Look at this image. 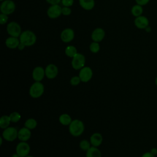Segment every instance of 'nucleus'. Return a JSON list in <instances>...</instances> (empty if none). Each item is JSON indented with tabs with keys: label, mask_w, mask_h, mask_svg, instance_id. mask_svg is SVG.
<instances>
[{
	"label": "nucleus",
	"mask_w": 157,
	"mask_h": 157,
	"mask_svg": "<svg viewBox=\"0 0 157 157\" xmlns=\"http://www.w3.org/2000/svg\"><path fill=\"white\" fill-rule=\"evenodd\" d=\"M20 41L26 47H30L35 44L37 37L34 32L30 30H25L20 36Z\"/></svg>",
	"instance_id": "1"
},
{
	"label": "nucleus",
	"mask_w": 157,
	"mask_h": 157,
	"mask_svg": "<svg viewBox=\"0 0 157 157\" xmlns=\"http://www.w3.org/2000/svg\"><path fill=\"white\" fill-rule=\"evenodd\" d=\"M85 126L83 123L78 119L72 120L69 125V131L70 134L74 137H78L82 135Z\"/></svg>",
	"instance_id": "2"
},
{
	"label": "nucleus",
	"mask_w": 157,
	"mask_h": 157,
	"mask_svg": "<svg viewBox=\"0 0 157 157\" xmlns=\"http://www.w3.org/2000/svg\"><path fill=\"white\" fill-rule=\"evenodd\" d=\"M44 92V86L40 82H35L30 86L29 93L33 98L40 97Z\"/></svg>",
	"instance_id": "3"
},
{
	"label": "nucleus",
	"mask_w": 157,
	"mask_h": 157,
	"mask_svg": "<svg viewBox=\"0 0 157 157\" xmlns=\"http://www.w3.org/2000/svg\"><path fill=\"white\" fill-rule=\"evenodd\" d=\"M7 32L10 36L18 37L21 34V28L18 23L11 21L7 25Z\"/></svg>",
	"instance_id": "4"
},
{
	"label": "nucleus",
	"mask_w": 157,
	"mask_h": 157,
	"mask_svg": "<svg viewBox=\"0 0 157 157\" xmlns=\"http://www.w3.org/2000/svg\"><path fill=\"white\" fill-rule=\"evenodd\" d=\"M85 57L83 55L77 53L72 59L71 65L73 69L75 70H80L85 66Z\"/></svg>",
	"instance_id": "5"
},
{
	"label": "nucleus",
	"mask_w": 157,
	"mask_h": 157,
	"mask_svg": "<svg viewBox=\"0 0 157 157\" xmlns=\"http://www.w3.org/2000/svg\"><path fill=\"white\" fill-rule=\"evenodd\" d=\"M15 10V4L12 0H5L2 2L0 10L2 13L6 15L12 14Z\"/></svg>",
	"instance_id": "6"
},
{
	"label": "nucleus",
	"mask_w": 157,
	"mask_h": 157,
	"mask_svg": "<svg viewBox=\"0 0 157 157\" xmlns=\"http://www.w3.org/2000/svg\"><path fill=\"white\" fill-rule=\"evenodd\" d=\"M18 131L14 127H8L4 129L2 136L4 139L8 142H12L18 137Z\"/></svg>",
	"instance_id": "7"
},
{
	"label": "nucleus",
	"mask_w": 157,
	"mask_h": 157,
	"mask_svg": "<svg viewBox=\"0 0 157 157\" xmlns=\"http://www.w3.org/2000/svg\"><path fill=\"white\" fill-rule=\"evenodd\" d=\"M30 152V146L26 142L21 141L16 147V153L20 157H25L29 155Z\"/></svg>",
	"instance_id": "8"
},
{
	"label": "nucleus",
	"mask_w": 157,
	"mask_h": 157,
	"mask_svg": "<svg viewBox=\"0 0 157 157\" xmlns=\"http://www.w3.org/2000/svg\"><path fill=\"white\" fill-rule=\"evenodd\" d=\"M47 14L50 18H57L62 14V7L59 4L51 5L47 9Z\"/></svg>",
	"instance_id": "9"
},
{
	"label": "nucleus",
	"mask_w": 157,
	"mask_h": 157,
	"mask_svg": "<svg viewBox=\"0 0 157 157\" xmlns=\"http://www.w3.org/2000/svg\"><path fill=\"white\" fill-rule=\"evenodd\" d=\"M78 76L82 82H88L93 77V71L88 66H84L80 70Z\"/></svg>",
	"instance_id": "10"
},
{
	"label": "nucleus",
	"mask_w": 157,
	"mask_h": 157,
	"mask_svg": "<svg viewBox=\"0 0 157 157\" xmlns=\"http://www.w3.org/2000/svg\"><path fill=\"white\" fill-rule=\"evenodd\" d=\"M75 36L74 31L71 28H66L61 33V39L63 42L68 43L71 42Z\"/></svg>",
	"instance_id": "11"
},
{
	"label": "nucleus",
	"mask_w": 157,
	"mask_h": 157,
	"mask_svg": "<svg viewBox=\"0 0 157 157\" xmlns=\"http://www.w3.org/2000/svg\"><path fill=\"white\" fill-rule=\"evenodd\" d=\"M45 76L49 79L55 78L58 74V69L54 64H49L45 69Z\"/></svg>",
	"instance_id": "12"
},
{
	"label": "nucleus",
	"mask_w": 157,
	"mask_h": 157,
	"mask_svg": "<svg viewBox=\"0 0 157 157\" xmlns=\"http://www.w3.org/2000/svg\"><path fill=\"white\" fill-rule=\"evenodd\" d=\"M105 31L101 28H97L93 30L91 33V37L93 42H99L102 41L105 37Z\"/></svg>",
	"instance_id": "13"
},
{
	"label": "nucleus",
	"mask_w": 157,
	"mask_h": 157,
	"mask_svg": "<svg viewBox=\"0 0 157 157\" xmlns=\"http://www.w3.org/2000/svg\"><path fill=\"white\" fill-rule=\"evenodd\" d=\"M32 76L36 82H40L45 76V69L41 66L36 67L33 71Z\"/></svg>",
	"instance_id": "14"
},
{
	"label": "nucleus",
	"mask_w": 157,
	"mask_h": 157,
	"mask_svg": "<svg viewBox=\"0 0 157 157\" xmlns=\"http://www.w3.org/2000/svg\"><path fill=\"white\" fill-rule=\"evenodd\" d=\"M31 136V132L29 129L24 127L21 128L18 132V138L20 141L26 142Z\"/></svg>",
	"instance_id": "15"
},
{
	"label": "nucleus",
	"mask_w": 157,
	"mask_h": 157,
	"mask_svg": "<svg viewBox=\"0 0 157 157\" xmlns=\"http://www.w3.org/2000/svg\"><path fill=\"white\" fill-rule=\"evenodd\" d=\"M136 26L139 29H145L149 24L148 20L144 16H139L134 20Z\"/></svg>",
	"instance_id": "16"
},
{
	"label": "nucleus",
	"mask_w": 157,
	"mask_h": 157,
	"mask_svg": "<svg viewBox=\"0 0 157 157\" xmlns=\"http://www.w3.org/2000/svg\"><path fill=\"white\" fill-rule=\"evenodd\" d=\"M20 43V41L18 37L12 36H10L5 41V44L6 47L10 49H15L16 48H18Z\"/></svg>",
	"instance_id": "17"
},
{
	"label": "nucleus",
	"mask_w": 157,
	"mask_h": 157,
	"mask_svg": "<svg viewBox=\"0 0 157 157\" xmlns=\"http://www.w3.org/2000/svg\"><path fill=\"white\" fill-rule=\"evenodd\" d=\"M103 140L102 135L100 133L95 132L90 137V143L91 144L96 147H99L101 145Z\"/></svg>",
	"instance_id": "18"
},
{
	"label": "nucleus",
	"mask_w": 157,
	"mask_h": 157,
	"mask_svg": "<svg viewBox=\"0 0 157 157\" xmlns=\"http://www.w3.org/2000/svg\"><path fill=\"white\" fill-rule=\"evenodd\" d=\"M79 4L84 10H90L94 8L95 2L94 0H79Z\"/></svg>",
	"instance_id": "19"
},
{
	"label": "nucleus",
	"mask_w": 157,
	"mask_h": 157,
	"mask_svg": "<svg viewBox=\"0 0 157 157\" xmlns=\"http://www.w3.org/2000/svg\"><path fill=\"white\" fill-rule=\"evenodd\" d=\"M86 157H101V153L97 147L92 146L86 151Z\"/></svg>",
	"instance_id": "20"
},
{
	"label": "nucleus",
	"mask_w": 157,
	"mask_h": 157,
	"mask_svg": "<svg viewBox=\"0 0 157 157\" xmlns=\"http://www.w3.org/2000/svg\"><path fill=\"white\" fill-rule=\"evenodd\" d=\"M72 118L67 113L61 114L59 117V123L64 126H67L71 124L72 122Z\"/></svg>",
	"instance_id": "21"
},
{
	"label": "nucleus",
	"mask_w": 157,
	"mask_h": 157,
	"mask_svg": "<svg viewBox=\"0 0 157 157\" xmlns=\"http://www.w3.org/2000/svg\"><path fill=\"white\" fill-rule=\"evenodd\" d=\"M11 122L9 115H3L0 118V127L2 129H6L9 127Z\"/></svg>",
	"instance_id": "22"
},
{
	"label": "nucleus",
	"mask_w": 157,
	"mask_h": 157,
	"mask_svg": "<svg viewBox=\"0 0 157 157\" xmlns=\"http://www.w3.org/2000/svg\"><path fill=\"white\" fill-rule=\"evenodd\" d=\"M77 53L76 47L73 45H69L65 48V54L70 58H72Z\"/></svg>",
	"instance_id": "23"
},
{
	"label": "nucleus",
	"mask_w": 157,
	"mask_h": 157,
	"mask_svg": "<svg viewBox=\"0 0 157 157\" xmlns=\"http://www.w3.org/2000/svg\"><path fill=\"white\" fill-rule=\"evenodd\" d=\"M142 12H143V9L142 7V6H140L139 4L134 5L131 9V13L136 17L140 16Z\"/></svg>",
	"instance_id": "24"
},
{
	"label": "nucleus",
	"mask_w": 157,
	"mask_h": 157,
	"mask_svg": "<svg viewBox=\"0 0 157 157\" xmlns=\"http://www.w3.org/2000/svg\"><path fill=\"white\" fill-rule=\"evenodd\" d=\"M37 125V123L36 120L34 118H29L26 120L25 122V127L29 129H33L36 128V127Z\"/></svg>",
	"instance_id": "25"
},
{
	"label": "nucleus",
	"mask_w": 157,
	"mask_h": 157,
	"mask_svg": "<svg viewBox=\"0 0 157 157\" xmlns=\"http://www.w3.org/2000/svg\"><path fill=\"white\" fill-rule=\"evenodd\" d=\"M11 122L17 123L21 119V115L17 112H13L9 115Z\"/></svg>",
	"instance_id": "26"
},
{
	"label": "nucleus",
	"mask_w": 157,
	"mask_h": 157,
	"mask_svg": "<svg viewBox=\"0 0 157 157\" xmlns=\"http://www.w3.org/2000/svg\"><path fill=\"white\" fill-rule=\"evenodd\" d=\"M90 144H91V143L90 142H88L86 139H84V140H82L80 141L79 146H80V148L82 150L86 151L91 147Z\"/></svg>",
	"instance_id": "27"
},
{
	"label": "nucleus",
	"mask_w": 157,
	"mask_h": 157,
	"mask_svg": "<svg viewBox=\"0 0 157 157\" xmlns=\"http://www.w3.org/2000/svg\"><path fill=\"white\" fill-rule=\"evenodd\" d=\"M100 50V46L99 44V42H93L91 43L90 45V50L93 53H98Z\"/></svg>",
	"instance_id": "28"
},
{
	"label": "nucleus",
	"mask_w": 157,
	"mask_h": 157,
	"mask_svg": "<svg viewBox=\"0 0 157 157\" xmlns=\"http://www.w3.org/2000/svg\"><path fill=\"white\" fill-rule=\"evenodd\" d=\"M81 82V80L79 76H74L71 78L70 83L72 86H77Z\"/></svg>",
	"instance_id": "29"
},
{
	"label": "nucleus",
	"mask_w": 157,
	"mask_h": 157,
	"mask_svg": "<svg viewBox=\"0 0 157 157\" xmlns=\"http://www.w3.org/2000/svg\"><path fill=\"white\" fill-rule=\"evenodd\" d=\"M8 21V16L7 15L1 13L0 15V24L1 25H4L6 24Z\"/></svg>",
	"instance_id": "30"
},
{
	"label": "nucleus",
	"mask_w": 157,
	"mask_h": 157,
	"mask_svg": "<svg viewBox=\"0 0 157 157\" xmlns=\"http://www.w3.org/2000/svg\"><path fill=\"white\" fill-rule=\"evenodd\" d=\"M74 0H61L62 5L64 7H71L74 4Z\"/></svg>",
	"instance_id": "31"
},
{
	"label": "nucleus",
	"mask_w": 157,
	"mask_h": 157,
	"mask_svg": "<svg viewBox=\"0 0 157 157\" xmlns=\"http://www.w3.org/2000/svg\"><path fill=\"white\" fill-rule=\"evenodd\" d=\"M71 13V9L69 7H63L62 8V14L65 16H68Z\"/></svg>",
	"instance_id": "32"
},
{
	"label": "nucleus",
	"mask_w": 157,
	"mask_h": 157,
	"mask_svg": "<svg viewBox=\"0 0 157 157\" xmlns=\"http://www.w3.org/2000/svg\"><path fill=\"white\" fill-rule=\"evenodd\" d=\"M150 0H136V2L137 4H139L140 6H144L147 4Z\"/></svg>",
	"instance_id": "33"
},
{
	"label": "nucleus",
	"mask_w": 157,
	"mask_h": 157,
	"mask_svg": "<svg viewBox=\"0 0 157 157\" xmlns=\"http://www.w3.org/2000/svg\"><path fill=\"white\" fill-rule=\"evenodd\" d=\"M46 1L50 5H55L59 4V3L61 2V0H46Z\"/></svg>",
	"instance_id": "34"
},
{
	"label": "nucleus",
	"mask_w": 157,
	"mask_h": 157,
	"mask_svg": "<svg viewBox=\"0 0 157 157\" xmlns=\"http://www.w3.org/2000/svg\"><path fill=\"white\" fill-rule=\"evenodd\" d=\"M141 157H155V155H153L150 151V152H145L144 153Z\"/></svg>",
	"instance_id": "35"
},
{
	"label": "nucleus",
	"mask_w": 157,
	"mask_h": 157,
	"mask_svg": "<svg viewBox=\"0 0 157 157\" xmlns=\"http://www.w3.org/2000/svg\"><path fill=\"white\" fill-rule=\"evenodd\" d=\"M150 152L153 155H157V148H152L150 150Z\"/></svg>",
	"instance_id": "36"
},
{
	"label": "nucleus",
	"mask_w": 157,
	"mask_h": 157,
	"mask_svg": "<svg viewBox=\"0 0 157 157\" xmlns=\"http://www.w3.org/2000/svg\"><path fill=\"white\" fill-rule=\"evenodd\" d=\"M26 46L24 45V44H23L22 43H20L19 44V45H18V50H23L24 48H25V47Z\"/></svg>",
	"instance_id": "37"
},
{
	"label": "nucleus",
	"mask_w": 157,
	"mask_h": 157,
	"mask_svg": "<svg viewBox=\"0 0 157 157\" xmlns=\"http://www.w3.org/2000/svg\"><path fill=\"white\" fill-rule=\"evenodd\" d=\"M11 157H20V156L16 153L13 154V155L11 156Z\"/></svg>",
	"instance_id": "38"
},
{
	"label": "nucleus",
	"mask_w": 157,
	"mask_h": 157,
	"mask_svg": "<svg viewBox=\"0 0 157 157\" xmlns=\"http://www.w3.org/2000/svg\"><path fill=\"white\" fill-rule=\"evenodd\" d=\"M145 30H146L147 31H148H148H150V30H151V28H150V27H148V26H147V27L145 28Z\"/></svg>",
	"instance_id": "39"
},
{
	"label": "nucleus",
	"mask_w": 157,
	"mask_h": 157,
	"mask_svg": "<svg viewBox=\"0 0 157 157\" xmlns=\"http://www.w3.org/2000/svg\"><path fill=\"white\" fill-rule=\"evenodd\" d=\"M155 84L157 86V77H156V79H155Z\"/></svg>",
	"instance_id": "40"
},
{
	"label": "nucleus",
	"mask_w": 157,
	"mask_h": 157,
	"mask_svg": "<svg viewBox=\"0 0 157 157\" xmlns=\"http://www.w3.org/2000/svg\"><path fill=\"white\" fill-rule=\"evenodd\" d=\"M25 157H34V156H31V155H28V156H25Z\"/></svg>",
	"instance_id": "41"
},
{
	"label": "nucleus",
	"mask_w": 157,
	"mask_h": 157,
	"mask_svg": "<svg viewBox=\"0 0 157 157\" xmlns=\"http://www.w3.org/2000/svg\"><path fill=\"white\" fill-rule=\"evenodd\" d=\"M0 1H2H2H5V0H0Z\"/></svg>",
	"instance_id": "42"
}]
</instances>
